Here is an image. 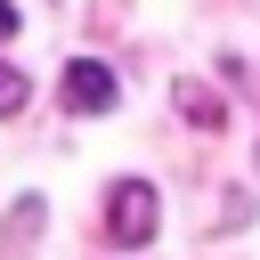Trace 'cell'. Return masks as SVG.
Segmentation results:
<instances>
[{"label":"cell","mask_w":260,"mask_h":260,"mask_svg":"<svg viewBox=\"0 0 260 260\" xmlns=\"http://www.w3.org/2000/svg\"><path fill=\"white\" fill-rule=\"evenodd\" d=\"M57 106H65V114H114V106H122V73H114L106 57H73V65L57 73Z\"/></svg>","instance_id":"cell-1"},{"label":"cell","mask_w":260,"mask_h":260,"mask_svg":"<svg viewBox=\"0 0 260 260\" xmlns=\"http://www.w3.org/2000/svg\"><path fill=\"white\" fill-rule=\"evenodd\" d=\"M154 219L162 211H154V187L146 179H114L106 187V236L114 244H154Z\"/></svg>","instance_id":"cell-2"},{"label":"cell","mask_w":260,"mask_h":260,"mask_svg":"<svg viewBox=\"0 0 260 260\" xmlns=\"http://www.w3.org/2000/svg\"><path fill=\"white\" fill-rule=\"evenodd\" d=\"M179 114H187L195 130H219V98H211L203 81H179Z\"/></svg>","instance_id":"cell-3"},{"label":"cell","mask_w":260,"mask_h":260,"mask_svg":"<svg viewBox=\"0 0 260 260\" xmlns=\"http://www.w3.org/2000/svg\"><path fill=\"white\" fill-rule=\"evenodd\" d=\"M24 98H32V81L16 65H0V114H24Z\"/></svg>","instance_id":"cell-4"},{"label":"cell","mask_w":260,"mask_h":260,"mask_svg":"<svg viewBox=\"0 0 260 260\" xmlns=\"http://www.w3.org/2000/svg\"><path fill=\"white\" fill-rule=\"evenodd\" d=\"M16 24H24V16H16V8L0 0V41H16Z\"/></svg>","instance_id":"cell-5"}]
</instances>
